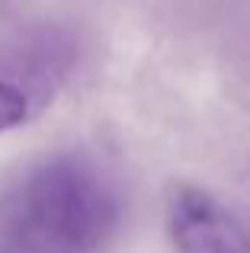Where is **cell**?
Returning <instances> with one entry per match:
<instances>
[{
	"label": "cell",
	"instance_id": "cell-1",
	"mask_svg": "<svg viewBox=\"0 0 250 253\" xmlns=\"http://www.w3.org/2000/svg\"><path fill=\"white\" fill-rule=\"evenodd\" d=\"M0 221L19 253H100L119 224V199L87 161L51 157L10 186Z\"/></svg>",
	"mask_w": 250,
	"mask_h": 253
},
{
	"label": "cell",
	"instance_id": "cell-2",
	"mask_svg": "<svg viewBox=\"0 0 250 253\" xmlns=\"http://www.w3.org/2000/svg\"><path fill=\"white\" fill-rule=\"evenodd\" d=\"M167 224L180 253H250L244 224L215 196L196 186H183L173 192Z\"/></svg>",
	"mask_w": 250,
	"mask_h": 253
},
{
	"label": "cell",
	"instance_id": "cell-3",
	"mask_svg": "<svg viewBox=\"0 0 250 253\" xmlns=\"http://www.w3.org/2000/svg\"><path fill=\"white\" fill-rule=\"evenodd\" d=\"M29 116V103H26V93L16 90L13 84L0 81V131L16 128L23 119Z\"/></svg>",
	"mask_w": 250,
	"mask_h": 253
}]
</instances>
